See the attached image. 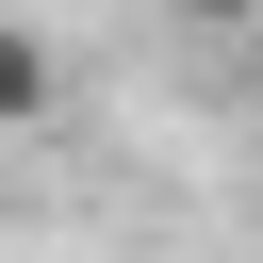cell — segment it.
Returning <instances> with one entry per match:
<instances>
[{
	"label": "cell",
	"mask_w": 263,
	"mask_h": 263,
	"mask_svg": "<svg viewBox=\"0 0 263 263\" xmlns=\"http://www.w3.org/2000/svg\"><path fill=\"white\" fill-rule=\"evenodd\" d=\"M164 16H181V33H247L263 0H164Z\"/></svg>",
	"instance_id": "cell-2"
},
{
	"label": "cell",
	"mask_w": 263,
	"mask_h": 263,
	"mask_svg": "<svg viewBox=\"0 0 263 263\" xmlns=\"http://www.w3.org/2000/svg\"><path fill=\"white\" fill-rule=\"evenodd\" d=\"M49 82H66V66H49V33H0V132H33V115H49Z\"/></svg>",
	"instance_id": "cell-1"
}]
</instances>
